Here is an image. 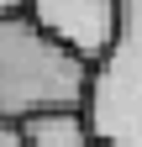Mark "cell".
<instances>
[{"mask_svg": "<svg viewBox=\"0 0 142 147\" xmlns=\"http://www.w3.org/2000/svg\"><path fill=\"white\" fill-rule=\"evenodd\" d=\"M95 68L32 21L26 11H0V116L21 121L37 110H84Z\"/></svg>", "mask_w": 142, "mask_h": 147, "instance_id": "1", "label": "cell"}, {"mask_svg": "<svg viewBox=\"0 0 142 147\" xmlns=\"http://www.w3.org/2000/svg\"><path fill=\"white\" fill-rule=\"evenodd\" d=\"M84 121L95 147H142V0H121V32L95 63Z\"/></svg>", "mask_w": 142, "mask_h": 147, "instance_id": "2", "label": "cell"}, {"mask_svg": "<svg viewBox=\"0 0 142 147\" xmlns=\"http://www.w3.org/2000/svg\"><path fill=\"white\" fill-rule=\"evenodd\" d=\"M21 11L53 42L79 53L90 68L111 53L116 32H121V0H21Z\"/></svg>", "mask_w": 142, "mask_h": 147, "instance_id": "3", "label": "cell"}, {"mask_svg": "<svg viewBox=\"0 0 142 147\" xmlns=\"http://www.w3.org/2000/svg\"><path fill=\"white\" fill-rule=\"evenodd\" d=\"M21 142L26 147H95V131L84 110H37V116H21Z\"/></svg>", "mask_w": 142, "mask_h": 147, "instance_id": "4", "label": "cell"}, {"mask_svg": "<svg viewBox=\"0 0 142 147\" xmlns=\"http://www.w3.org/2000/svg\"><path fill=\"white\" fill-rule=\"evenodd\" d=\"M0 147H26L21 142V121H5V116H0Z\"/></svg>", "mask_w": 142, "mask_h": 147, "instance_id": "5", "label": "cell"}, {"mask_svg": "<svg viewBox=\"0 0 142 147\" xmlns=\"http://www.w3.org/2000/svg\"><path fill=\"white\" fill-rule=\"evenodd\" d=\"M0 11H21V0H0Z\"/></svg>", "mask_w": 142, "mask_h": 147, "instance_id": "6", "label": "cell"}]
</instances>
